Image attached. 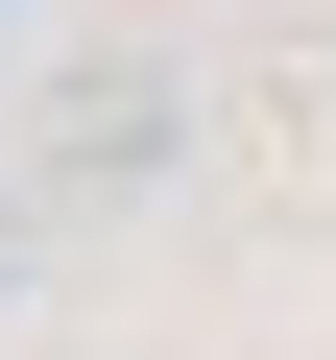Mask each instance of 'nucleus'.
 <instances>
[{"mask_svg":"<svg viewBox=\"0 0 336 360\" xmlns=\"http://www.w3.org/2000/svg\"><path fill=\"white\" fill-rule=\"evenodd\" d=\"M168 120H193L168 72H72V168H96V193H144V168H168Z\"/></svg>","mask_w":336,"mask_h":360,"instance_id":"f257e3e1","label":"nucleus"},{"mask_svg":"<svg viewBox=\"0 0 336 360\" xmlns=\"http://www.w3.org/2000/svg\"><path fill=\"white\" fill-rule=\"evenodd\" d=\"M0 312H25V217H0Z\"/></svg>","mask_w":336,"mask_h":360,"instance_id":"f03ea898","label":"nucleus"}]
</instances>
